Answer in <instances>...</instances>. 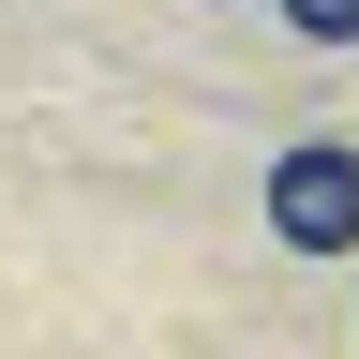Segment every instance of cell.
Segmentation results:
<instances>
[{
	"instance_id": "6da1fadb",
	"label": "cell",
	"mask_w": 359,
	"mask_h": 359,
	"mask_svg": "<svg viewBox=\"0 0 359 359\" xmlns=\"http://www.w3.org/2000/svg\"><path fill=\"white\" fill-rule=\"evenodd\" d=\"M269 224L299 255H359V135H299L269 165Z\"/></svg>"
},
{
	"instance_id": "7a4b0ae2",
	"label": "cell",
	"mask_w": 359,
	"mask_h": 359,
	"mask_svg": "<svg viewBox=\"0 0 359 359\" xmlns=\"http://www.w3.org/2000/svg\"><path fill=\"white\" fill-rule=\"evenodd\" d=\"M285 15H299L314 45H359V0H285Z\"/></svg>"
}]
</instances>
